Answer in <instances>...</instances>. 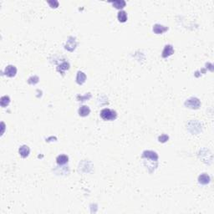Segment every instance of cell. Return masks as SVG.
Instances as JSON below:
<instances>
[{
  "label": "cell",
  "mask_w": 214,
  "mask_h": 214,
  "mask_svg": "<svg viewBox=\"0 0 214 214\" xmlns=\"http://www.w3.org/2000/svg\"><path fill=\"white\" fill-rule=\"evenodd\" d=\"M29 148H28V146H22L20 148H19V154H20V156H22V157H24V158H25L27 157L28 156V154H29Z\"/></svg>",
  "instance_id": "cell-10"
},
{
  "label": "cell",
  "mask_w": 214,
  "mask_h": 214,
  "mask_svg": "<svg viewBox=\"0 0 214 214\" xmlns=\"http://www.w3.org/2000/svg\"><path fill=\"white\" fill-rule=\"evenodd\" d=\"M56 161H57L58 165L63 166V165H65L66 163H68L69 158H68V156H65V155H60V156H59L57 157Z\"/></svg>",
  "instance_id": "cell-8"
},
{
  "label": "cell",
  "mask_w": 214,
  "mask_h": 214,
  "mask_svg": "<svg viewBox=\"0 0 214 214\" xmlns=\"http://www.w3.org/2000/svg\"><path fill=\"white\" fill-rule=\"evenodd\" d=\"M76 47V40H70V38L68 40V42L66 43V45H65V49L68 50L70 51H73Z\"/></svg>",
  "instance_id": "cell-11"
},
{
  "label": "cell",
  "mask_w": 214,
  "mask_h": 214,
  "mask_svg": "<svg viewBox=\"0 0 214 214\" xmlns=\"http://www.w3.org/2000/svg\"><path fill=\"white\" fill-rule=\"evenodd\" d=\"M16 73H17V69L13 65H9L5 68V70H4L5 76H9V77H13L15 76Z\"/></svg>",
  "instance_id": "cell-2"
},
{
  "label": "cell",
  "mask_w": 214,
  "mask_h": 214,
  "mask_svg": "<svg viewBox=\"0 0 214 214\" xmlns=\"http://www.w3.org/2000/svg\"><path fill=\"white\" fill-rule=\"evenodd\" d=\"M167 140H168V136L166 135H162V136L159 137V141H162V142H166Z\"/></svg>",
  "instance_id": "cell-17"
},
{
  "label": "cell",
  "mask_w": 214,
  "mask_h": 214,
  "mask_svg": "<svg viewBox=\"0 0 214 214\" xmlns=\"http://www.w3.org/2000/svg\"><path fill=\"white\" fill-rule=\"evenodd\" d=\"M86 80V76L85 75V73H83L82 71H79L77 73V76H76V82L79 85H82L85 83Z\"/></svg>",
  "instance_id": "cell-6"
},
{
  "label": "cell",
  "mask_w": 214,
  "mask_h": 214,
  "mask_svg": "<svg viewBox=\"0 0 214 214\" xmlns=\"http://www.w3.org/2000/svg\"><path fill=\"white\" fill-rule=\"evenodd\" d=\"M89 113H90V109L89 108L88 106H86V105H82L79 109V115L80 116H83V117L87 116V115H89Z\"/></svg>",
  "instance_id": "cell-7"
},
{
  "label": "cell",
  "mask_w": 214,
  "mask_h": 214,
  "mask_svg": "<svg viewBox=\"0 0 214 214\" xmlns=\"http://www.w3.org/2000/svg\"><path fill=\"white\" fill-rule=\"evenodd\" d=\"M166 30H168V28L166 27V26L160 25H154V27H153V31H154L156 34H162L164 32H166Z\"/></svg>",
  "instance_id": "cell-5"
},
{
  "label": "cell",
  "mask_w": 214,
  "mask_h": 214,
  "mask_svg": "<svg viewBox=\"0 0 214 214\" xmlns=\"http://www.w3.org/2000/svg\"><path fill=\"white\" fill-rule=\"evenodd\" d=\"M69 68H70V64H69V63L64 62L63 64H61L57 68V70H58L59 72H60V73H63L64 70H69Z\"/></svg>",
  "instance_id": "cell-15"
},
{
  "label": "cell",
  "mask_w": 214,
  "mask_h": 214,
  "mask_svg": "<svg viewBox=\"0 0 214 214\" xmlns=\"http://www.w3.org/2000/svg\"><path fill=\"white\" fill-rule=\"evenodd\" d=\"M112 3H113L114 7L115 9H123L126 6V2L123 1V0H116V1L112 2Z\"/></svg>",
  "instance_id": "cell-12"
},
{
  "label": "cell",
  "mask_w": 214,
  "mask_h": 214,
  "mask_svg": "<svg viewBox=\"0 0 214 214\" xmlns=\"http://www.w3.org/2000/svg\"><path fill=\"white\" fill-rule=\"evenodd\" d=\"M49 4L51 6V8H57L59 6V3L57 1H50L49 2Z\"/></svg>",
  "instance_id": "cell-16"
},
{
  "label": "cell",
  "mask_w": 214,
  "mask_h": 214,
  "mask_svg": "<svg viewBox=\"0 0 214 214\" xmlns=\"http://www.w3.org/2000/svg\"><path fill=\"white\" fill-rule=\"evenodd\" d=\"M9 102H10L9 97L7 96V95H4V96H3V97L1 98L0 104H1V106H2V107H5V106H7V105L9 104Z\"/></svg>",
  "instance_id": "cell-14"
},
{
  "label": "cell",
  "mask_w": 214,
  "mask_h": 214,
  "mask_svg": "<svg viewBox=\"0 0 214 214\" xmlns=\"http://www.w3.org/2000/svg\"><path fill=\"white\" fill-rule=\"evenodd\" d=\"M186 105H187L189 108L197 109L200 105V101H198L197 98H191L186 102Z\"/></svg>",
  "instance_id": "cell-3"
},
{
  "label": "cell",
  "mask_w": 214,
  "mask_h": 214,
  "mask_svg": "<svg viewBox=\"0 0 214 214\" xmlns=\"http://www.w3.org/2000/svg\"><path fill=\"white\" fill-rule=\"evenodd\" d=\"M101 116L105 121H113L117 117V114L113 110L105 108L101 111Z\"/></svg>",
  "instance_id": "cell-1"
},
{
  "label": "cell",
  "mask_w": 214,
  "mask_h": 214,
  "mask_svg": "<svg viewBox=\"0 0 214 214\" xmlns=\"http://www.w3.org/2000/svg\"><path fill=\"white\" fill-rule=\"evenodd\" d=\"M117 18H118V20L121 23H125V22H126V20H127V13L125 11H120L118 13Z\"/></svg>",
  "instance_id": "cell-13"
},
{
  "label": "cell",
  "mask_w": 214,
  "mask_h": 214,
  "mask_svg": "<svg viewBox=\"0 0 214 214\" xmlns=\"http://www.w3.org/2000/svg\"><path fill=\"white\" fill-rule=\"evenodd\" d=\"M198 182H199V183H201L202 185H207L210 182V177L207 174H202L199 176Z\"/></svg>",
  "instance_id": "cell-9"
},
{
  "label": "cell",
  "mask_w": 214,
  "mask_h": 214,
  "mask_svg": "<svg viewBox=\"0 0 214 214\" xmlns=\"http://www.w3.org/2000/svg\"><path fill=\"white\" fill-rule=\"evenodd\" d=\"M173 48L171 44H168V45H166L165 48H164L163 51H162V57L163 58H166V57H169L170 55H172L173 54Z\"/></svg>",
  "instance_id": "cell-4"
}]
</instances>
